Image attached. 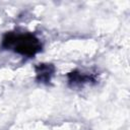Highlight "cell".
I'll use <instances>...</instances> for the list:
<instances>
[{
	"mask_svg": "<svg viewBox=\"0 0 130 130\" xmlns=\"http://www.w3.org/2000/svg\"><path fill=\"white\" fill-rule=\"evenodd\" d=\"M1 48L30 58L42 51V43L34 34L10 31L4 35Z\"/></svg>",
	"mask_w": 130,
	"mask_h": 130,
	"instance_id": "obj_1",
	"label": "cell"
},
{
	"mask_svg": "<svg viewBox=\"0 0 130 130\" xmlns=\"http://www.w3.org/2000/svg\"><path fill=\"white\" fill-rule=\"evenodd\" d=\"M35 70L36 79L41 83L48 84L55 73V66L50 63H41L35 67Z\"/></svg>",
	"mask_w": 130,
	"mask_h": 130,
	"instance_id": "obj_2",
	"label": "cell"
},
{
	"mask_svg": "<svg viewBox=\"0 0 130 130\" xmlns=\"http://www.w3.org/2000/svg\"><path fill=\"white\" fill-rule=\"evenodd\" d=\"M68 77V82L69 84H71L72 86L75 85H82L84 83H88V82H94L95 81V77L92 74H87V73H82L78 70H74L70 73L67 74Z\"/></svg>",
	"mask_w": 130,
	"mask_h": 130,
	"instance_id": "obj_3",
	"label": "cell"
}]
</instances>
